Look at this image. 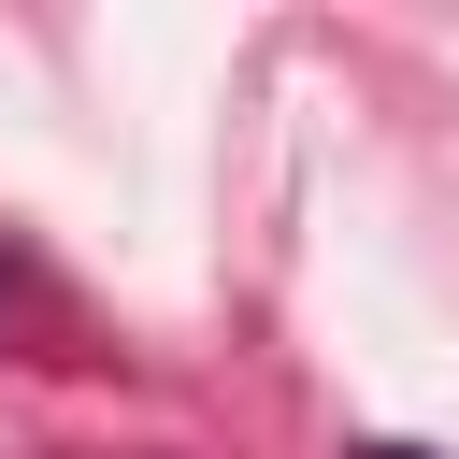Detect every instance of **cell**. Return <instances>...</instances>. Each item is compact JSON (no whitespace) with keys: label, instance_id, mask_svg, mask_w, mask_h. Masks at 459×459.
<instances>
[{"label":"cell","instance_id":"cell-1","mask_svg":"<svg viewBox=\"0 0 459 459\" xmlns=\"http://www.w3.org/2000/svg\"><path fill=\"white\" fill-rule=\"evenodd\" d=\"M373 459H416V445H373Z\"/></svg>","mask_w":459,"mask_h":459}]
</instances>
